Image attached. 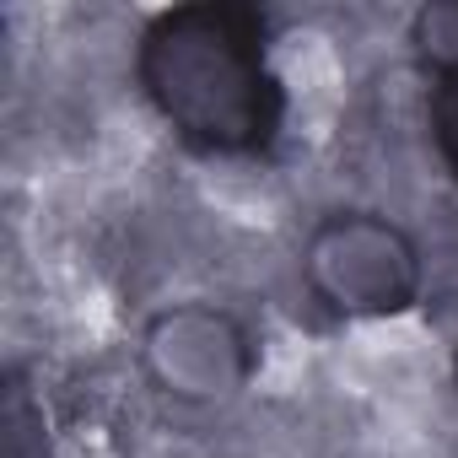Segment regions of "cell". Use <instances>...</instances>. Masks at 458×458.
<instances>
[{
    "mask_svg": "<svg viewBox=\"0 0 458 458\" xmlns=\"http://www.w3.org/2000/svg\"><path fill=\"white\" fill-rule=\"evenodd\" d=\"M426 119H431V140L447 162V173L458 178V60L431 65V98H426Z\"/></svg>",
    "mask_w": 458,
    "mask_h": 458,
    "instance_id": "cell-3",
    "label": "cell"
},
{
    "mask_svg": "<svg viewBox=\"0 0 458 458\" xmlns=\"http://www.w3.org/2000/svg\"><path fill=\"white\" fill-rule=\"evenodd\" d=\"M135 76L178 140L216 157L276 146L286 92L270 65V22L238 0L173 6L140 33Z\"/></svg>",
    "mask_w": 458,
    "mask_h": 458,
    "instance_id": "cell-1",
    "label": "cell"
},
{
    "mask_svg": "<svg viewBox=\"0 0 458 458\" xmlns=\"http://www.w3.org/2000/svg\"><path fill=\"white\" fill-rule=\"evenodd\" d=\"M313 286L345 313H394L415 292V254L394 226L372 216L329 221L308 254Z\"/></svg>",
    "mask_w": 458,
    "mask_h": 458,
    "instance_id": "cell-2",
    "label": "cell"
}]
</instances>
